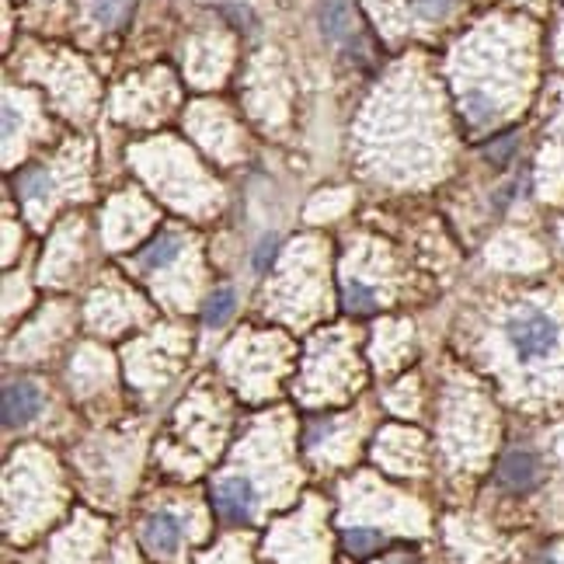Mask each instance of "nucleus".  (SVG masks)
<instances>
[{
  "mask_svg": "<svg viewBox=\"0 0 564 564\" xmlns=\"http://www.w3.org/2000/svg\"><path fill=\"white\" fill-rule=\"evenodd\" d=\"M478 35L481 39L460 46L454 81L467 129L487 133L526 98L533 73V39L530 28L522 32L513 25H487Z\"/></svg>",
  "mask_w": 564,
  "mask_h": 564,
  "instance_id": "nucleus-1",
  "label": "nucleus"
},
{
  "mask_svg": "<svg viewBox=\"0 0 564 564\" xmlns=\"http://www.w3.org/2000/svg\"><path fill=\"white\" fill-rule=\"evenodd\" d=\"M87 167H91L87 150L67 146L63 154H56L49 161H35L14 178V196L22 202V213L28 216L35 231H43L67 202L91 196Z\"/></svg>",
  "mask_w": 564,
  "mask_h": 564,
  "instance_id": "nucleus-2",
  "label": "nucleus"
},
{
  "mask_svg": "<svg viewBox=\"0 0 564 564\" xmlns=\"http://www.w3.org/2000/svg\"><path fill=\"white\" fill-rule=\"evenodd\" d=\"M502 338L519 363H543L561 349L564 321L548 299L519 296L502 314Z\"/></svg>",
  "mask_w": 564,
  "mask_h": 564,
  "instance_id": "nucleus-3",
  "label": "nucleus"
},
{
  "mask_svg": "<svg viewBox=\"0 0 564 564\" xmlns=\"http://www.w3.org/2000/svg\"><path fill=\"white\" fill-rule=\"evenodd\" d=\"M91 240H94L91 223L81 213L63 216L46 240V251L39 261V279L43 282L49 279L56 286H63L70 279H81L91 266V251H94Z\"/></svg>",
  "mask_w": 564,
  "mask_h": 564,
  "instance_id": "nucleus-4",
  "label": "nucleus"
},
{
  "mask_svg": "<svg viewBox=\"0 0 564 564\" xmlns=\"http://www.w3.org/2000/svg\"><path fill=\"white\" fill-rule=\"evenodd\" d=\"M161 227L157 223V205L143 199L140 192H119L105 202L98 216V237L102 248L108 251H133Z\"/></svg>",
  "mask_w": 564,
  "mask_h": 564,
  "instance_id": "nucleus-5",
  "label": "nucleus"
},
{
  "mask_svg": "<svg viewBox=\"0 0 564 564\" xmlns=\"http://www.w3.org/2000/svg\"><path fill=\"white\" fill-rule=\"evenodd\" d=\"M199 255V237L181 227V223H161V227L150 234L133 258L126 261V272L133 279H167L181 261Z\"/></svg>",
  "mask_w": 564,
  "mask_h": 564,
  "instance_id": "nucleus-6",
  "label": "nucleus"
},
{
  "mask_svg": "<svg viewBox=\"0 0 564 564\" xmlns=\"http://www.w3.org/2000/svg\"><path fill=\"white\" fill-rule=\"evenodd\" d=\"M317 25H321V35L338 46L342 52H349L352 60L366 63L369 60V46L360 17H355L352 0H321V11H317Z\"/></svg>",
  "mask_w": 564,
  "mask_h": 564,
  "instance_id": "nucleus-7",
  "label": "nucleus"
},
{
  "mask_svg": "<svg viewBox=\"0 0 564 564\" xmlns=\"http://www.w3.org/2000/svg\"><path fill=\"white\" fill-rule=\"evenodd\" d=\"M213 509L223 522H231V526H244V522H251L255 519V509H258V492H255V484L251 478H244V474H227V478H220L213 484Z\"/></svg>",
  "mask_w": 564,
  "mask_h": 564,
  "instance_id": "nucleus-8",
  "label": "nucleus"
},
{
  "mask_svg": "<svg viewBox=\"0 0 564 564\" xmlns=\"http://www.w3.org/2000/svg\"><path fill=\"white\" fill-rule=\"evenodd\" d=\"M540 457L526 446H513L505 449L498 467H495V484L509 495H530L540 484Z\"/></svg>",
  "mask_w": 564,
  "mask_h": 564,
  "instance_id": "nucleus-9",
  "label": "nucleus"
},
{
  "mask_svg": "<svg viewBox=\"0 0 564 564\" xmlns=\"http://www.w3.org/2000/svg\"><path fill=\"white\" fill-rule=\"evenodd\" d=\"M46 408V393L43 387L28 380V376H14V380L4 384V428H28L35 419L43 415Z\"/></svg>",
  "mask_w": 564,
  "mask_h": 564,
  "instance_id": "nucleus-10",
  "label": "nucleus"
},
{
  "mask_svg": "<svg viewBox=\"0 0 564 564\" xmlns=\"http://www.w3.org/2000/svg\"><path fill=\"white\" fill-rule=\"evenodd\" d=\"M140 540L154 557H175L181 551V540H185V522L175 513L157 509V513H150L143 519Z\"/></svg>",
  "mask_w": 564,
  "mask_h": 564,
  "instance_id": "nucleus-11",
  "label": "nucleus"
},
{
  "mask_svg": "<svg viewBox=\"0 0 564 564\" xmlns=\"http://www.w3.org/2000/svg\"><path fill=\"white\" fill-rule=\"evenodd\" d=\"M240 310V290L234 282H216V286L202 296V307H199V321L205 331H223Z\"/></svg>",
  "mask_w": 564,
  "mask_h": 564,
  "instance_id": "nucleus-12",
  "label": "nucleus"
},
{
  "mask_svg": "<svg viewBox=\"0 0 564 564\" xmlns=\"http://www.w3.org/2000/svg\"><path fill=\"white\" fill-rule=\"evenodd\" d=\"M519 146H522V133L519 129H505V133L492 137L481 146V161L492 167V172H509L519 157Z\"/></svg>",
  "mask_w": 564,
  "mask_h": 564,
  "instance_id": "nucleus-13",
  "label": "nucleus"
},
{
  "mask_svg": "<svg viewBox=\"0 0 564 564\" xmlns=\"http://www.w3.org/2000/svg\"><path fill=\"white\" fill-rule=\"evenodd\" d=\"M282 234L279 231H261L251 244H248V272L258 279V275H269L275 269V261L282 255Z\"/></svg>",
  "mask_w": 564,
  "mask_h": 564,
  "instance_id": "nucleus-14",
  "label": "nucleus"
},
{
  "mask_svg": "<svg viewBox=\"0 0 564 564\" xmlns=\"http://www.w3.org/2000/svg\"><path fill=\"white\" fill-rule=\"evenodd\" d=\"M404 14L419 25H439L457 11V0H401Z\"/></svg>",
  "mask_w": 564,
  "mask_h": 564,
  "instance_id": "nucleus-15",
  "label": "nucleus"
},
{
  "mask_svg": "<svg viewBox=\"0 0 564 564\" xmlns=\"http://www.w3.org/2000/svg\"><path fill=\"white\" fill-rule=\"evenodd\" d=\"M342 543L352 557H369L384 548V533L373 530V526H352V530L342 533Z\"/></svg>",
  "mask_w": 564,
  "mask_h": 564,
  "instance_id": "nucleus-16",
  "label": "nucleus"
},
{
  "mask_svg": "<svg viewBox=\"0 0 564 564\" xmlns=\"http://www.w3.org/2000/svg\"><path fill=\"white\" fill-rule=\"evenodd\" d=\"M126 11H129V0H91V4H87L91 25H94V28H102V32L122 25Z\"/></svg>",
  "mask_w": 564,
  "mask_h": 564,
  "instance_id": "nucleus-17",
  "label": "nucleus"
},
{
  "mask_svg": "<svg viewBox=\"0 0 564 564\" xmlns=\"http://www.w3.org/2000/svg\"><path fill=\"white\" fill-rule=\"evenodd\" d=\"M387 564H419V557L415 554H393V557H387Z\"/></svg>",
  "mask_w": 564,
  "mask_h": 564,
  "instance_id": "nucleus-18",
  "label": "nucleus"
},
{
  "mask_svg": "<svg viewBox=\"0 0 564 564\" xmlns=\"http://www.w3.org/2000/svg\"><path fill=\"white\" fill-rule=\"evenodd\" d=\"M561 237H564V231H561Z\"/></svg>",
  "mask_w": 564,
  "mask_h": 564,
  "instance_id": "nucleus-19",
  "label": "nucleus"
}]
</instances>
